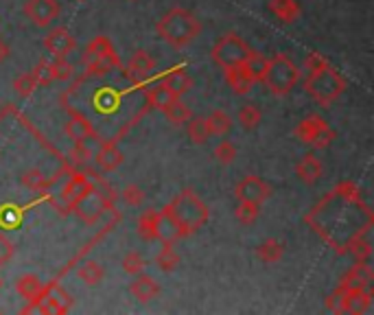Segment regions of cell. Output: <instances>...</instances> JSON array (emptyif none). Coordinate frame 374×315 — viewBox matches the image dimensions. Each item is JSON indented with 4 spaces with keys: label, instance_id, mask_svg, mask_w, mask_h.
Instances as JSON below:
<instances>
[{
    "label": "cell",
    "instance_id": "1",
    "mask_svg": "<svg viewBox=\"0 0 374 315\" xmlns=\"http://www.w3.org/2000/svg\"><path fill=\"white\" fill-rule=\"evenodd\" d=\"M304 223L328 247H333L335 254L346 256L353 243L370 237L374 213L366 204L361 189L353 179H344L304 215Z\"/></svg>",
    "mask_w": 374,
    "mask_h": 315
},
{
    "label": "cell",
    "instance_id": "2",
    "mask_svg": "<svg viewBox=\"0 0 374 315\" xmlns=\"http://www.w3.org/2000/svg\"><path fill=\"white\" fill-rule=\"evenodd\" d=\"M164 208L171 213V217L175 221H178V226H180L184 237H191L197 230H202L210 219L208 206L204 204V201L200 199V195H197L193 189L180 191Z\"/></svg>",
    "mask_w": 374,
    "mask_h": 315
},
{
    "label": "cell",
    "instance_id": "3",
    "mask_svg": "<svg viewBox=\"0 0 374 315\" xmlns=\"http://www.w3.org/2000/svg\"><path fill=\"white\" fill-rule=\"evenodd\" d=\"M158 35L173 49H184L188 44L200 35L202 25L188 9L182 7H173L171 11H167L156 25Z\"/></svg>",
    "mask_w": 374,
    "mask_h": 315
},
{
    "label": "cell",
    "instance_id": "4",
    "mask_svg": "<svg viewBox=\"0 0 374 315\" xmlns=\"http://www.w3.org/2000/svg\"><path fill=\"white\" fill-rule=\"evenodd\" d=\"M304 90L309 93V97L322 105V107H331L346 90V79L333 69L331 64L322 66L315 71H306L304 79Z\"/></svg>",
    "mask_w": 374,
    "mask_h": 315
},
{
    "label": "cell",
    "instance_id": "5",
    "mask_svg": "<svg viewBox=\"0 0 374 315\" xmlns=\"http://www.w3.org/2000/svg\"><path fill=\"white\" fill-rule=\"evenodd\" d=\"M81 61L85 66V75H92V77H105L123 66L114 44L105 35H97L95 40L88 42Z\"/></svg>",
    "mask_w": 374,
    "mask_h": 315
},
{
    "label": "cell",
    "instance_id": "6",
    "mask_svg": "<svg viewBox=\"0 0 374 315\" xmlns=\"http://www.w3.org/2000/svg\"><path fill=\"white\" fill-rule=\"evenodd\" d=\"M298 81H300L298 66L284 53H276L272 59H267V69H265L263 79H260V83L276 97L289 95Z\"/></svg>",
    "mask_w": 374,
    "mask_h": 315
},
{
    "label": "cell",
    "instance_id": "7",
    "mask_svg": "<svg viewBox=\"0 0 374 315\" xmlns=\"http://www.w3.org/2000/svg\"><path fill=\"white\" fill-rule=\"evenodd\" d=\"M374 294L372 289H357V291H333L326 298V309L333 313H350V315H361L372 309Z\"/></svg>",
    "mask_w": 374,
    "mask_h": 315
},
{
    "label": "cell",
    "instance_id": "8",
    "mask_svg": "<svg viewBox=\"0 0 374 315\" xmlns=\"http://www.w3.org/2000/svg\"><path fill=\"white\" fill-rule=\"evenodd\" d=\"M296 138L304 145H311L313 149H326V147H331V143L335 141V129L328 125L322 117L311 114V117H306L304 121L298 123Z\"/></svg>",
    "mask_w": 374,
    "mask_h": 315
},
{
    "label": "cell",
    "instance_id": "9",
    "mask_svg": "<svg viewBox=\"0 0 374 315\" xmlns=\"http://www.w3.org/2000/svg\"><path fill=\"white\" fill-rule=\"evenodd\" d=\"M248 53H250V47L243 40H241L236 33H226L212 47V61L226 71V69H232V66L243 64Z\"/></svg>",
    "mask_w": 374,
    "mask_h": 315
},
{
    "label": "cell",
    "instance_id": "10",
    "mask_svg": "<svg viewBox=\"0 0 374 315\" xmlns=\"http://www.w3.org/2000/svg\"><path fill=\"white\" fill-rule=\"evenodd\" d=\"M73 307V298L66 294V291L51 283V285H44V291L37 302L29 304L22 309V313H47V315H61V313H68Z\"/></svg>",
    "mask_w": 374,
    "mask_h": 315
},
{
    "label": "cell",
    "instance_id": "11",
    "mask_svg": "<svg viewBox=\"0 0 374 315\" xmlns=\"http://www.w3.org/2000/svg\"><path fill=\"white\" fill-rule=\"evenodd\" d=\"M107 210H112V206L103 199V195L97 191V186H92L73 206V213L85 223V226H95V223L103 217V213H107Z\"/></svg>",
    "mask_w": 374,
    "mask_h": 315
},
{
    "label": "cell",
    "instance_id": "12",
    "mask_svg": "<svg viewBox=\"0 0 374 315\" xmlns=\"http://www.w3.org/2000/svg\"><path fill=\"white\" fill-rule=\"evenodd\" d=\"M274 189L258 175H246L241 182L234 186V197L239 201H252V204H263L265 199H270Z\"/></svg>",
    "mask_w": 374,
    "mask_h": 315
},
{
    "label": "cell",
    "instance_id": "13",
    "mask_svg": "<svg viewBox=\"0 0 374 315\" xmlns=\"http://www.w3.org/2000/svg\"><path fill=\"white\" fill-rule=\"evenodd\" d=\"M66 112L71 114V119L66 121L64 125V131H66V136H68L73 143H83V141H95V143H101L99 138V131L95 129V125L88 121L83 114H79V112L71 105H64Z\"/></svg>",
    "mask_w": 374,
    "mask_h": 315
},
{
    "label": "cell",
    "instance_id": "14",
    "mask_svg": "<svg viewBox=\"0 0 374 315\" xmlns=\"http://www.w3.org/2000/svg\"><path fill=\"white\" fill-rule=\"evenodd\" d=\"M59 3L57 0H27L22 13H25L35 27H49L59 18Z\"/></svg>",
    "mask_w": 374,
    "mask_h": 315
},
{
    "label": "cell",
    "instance_id": "15",
    "mask_svg": "<svg viewBox=\"0 0 374 315\" xmlns=\"http://www.w3.org/2000/svg\"><path fill=\"white\" fill-rule=\"evenodd\" d=\"M372 280H374V274H372V267L370 263H363V261H355V265L348 269V272L342 276L339 285L335 287V291H357V289H372Z\"/></svg>",
    "mask_w": 374,
    "mask_h": 315
},
{
    "label": "cell",
    "instance_id": "16",
    "mask_svg": "<svg viewBox=\"0 0 374 315\" xmlns=\"http://www.w3.org/2000/svg\"><path fill=\"white\" fill-rule=\"evenodd\" d=\"M95 184H92V179L88 177L83 171H77V169H73L71 173H68V179H66V184L61 186V191H59V197L66 201V204L71 206V213H73V206L77 204V201L90 191Z\"/></svg>",
    "mask_w": 374,
    "mask_h": 315
},
{
    "label": "cell",
    "instance_id": "17",
    "mask_svg": "<svg viewBox=\"0 0 374 315\" xmlns=\"http://www.w3.org/2000/svg\"><path fill=\"white\" fill-rule=\"evenodd\" d=\"M180 239H184L178 221L171 217V213L167 208L158 210L156 215V226H153V241H160V243H171L175 245Z\"/></svg>",
    "mask_w": 374,
    "mask_h": 315
},
{
    "label": "cell",
    "instance_id": "18",
    "mask_svg": "<svg viewBox=\"0 0 374 315\" xmlns=\"http://www.w3.org/2000/svg\"><path fill=\"white\" fill-rule=\"evenodd\" d=\"M44 47H47V51L53 55L66 57L77 49V40L66 27H55L47 33V37H44Z\"/></svg>",
    "mask_w": 374,
    "mask_h": 315
},
{
    "label": "cell",
    "instance_id": "19",
    "mask_svg": "<svg viewBox=\"0 0 374 315\" xmlns=\"http://www.w3.org/2000/svg\"><path fill=\"white\" fill-rule=\"evenodd\" d=\"M123 160H125V155H123V151L116 147L114 141H101V143H99V149H97V153H95V162H97V167H99L101 171L112 173V171H116V169L123 165Z\"/></svg>",
    "mask_w": 374,
    "mask_h": 315
},
{
    "label": "cell",
    "instance_id": "20",
    "mask_svg": "<svg viewBox=\"0 0 374 315\" xmlns=\"http://www.w3.org/2000/svg\"><path fill=\"white\" fill-rule=\"evenodd\" d=\"M322 173H324V167L318 160L315 153H304L298 160V165H296V175H298L300 182L306 184V186L318 184V179L322 177Z\"/></svg>",
    "mask_w": 374,
    "mask_h": 315
},
{
    "label": "cell",
    "instance_id": "21",
    "mask_svg": "<svg viewBox=\"0 0 374 315\" xmlns=\"http://www.w3.org/2000/svg\"><path fill=\"white\" fill-rule=\"evenodd\" d=\"M175 99H182L173 93V90L158 77L156 81H153V85H147V101L151 107H156V109H164L167 105H171Z\"/></svg>",
    "mask_w": 374,
    "mask_h": 315
},
{
    "label": "cell",
    "instance_id": "22",
    "mask_svg": "<svg viewBox=\"0 0 374 315\" xmlns=\"http://www.w3.org/2000/svg\"><path fill=\"white\" fill-rule=\"evenodd\" d=\"M129 291H131V296H134L138 302H151L153 298L160 296L162 289L156 283V278H151L147 274H138L136 280L129 285Z\"/></svg>",
    "mask_w": 374,
    "mask_h": 315
},
{
    "label": "cell",
    "instance_id": "23",
    "mask_svg": "<svg viewBox=\"0 0 374 315\" xmlns=\"http://www.w3.org/2000/svg\"><path fill=\"white\" fill-rule=\"evenodd\" d=\"M156 57H153L149 51H145V49H138V51H134L131 53V57H129V61H127V69L134 73V75H138V77H143V79H151L153 77V71H156Z\"/></svg>",
    "mask_w": 374,
    "mask_h": 315
},
{
    "label": "cell",
    "instance_id": "24",
    "mask_svg": "<svg viewBox=\"0 0 374 315\" xmlns=\"http://www.w3.org/2000/svg\"><path fill=\"white\" fill-rule=\"evenodd\" d=\"M226 83L232 90L234 95H248L252 85L256 83L254 77L243 69V66H232V69H226Z\"/></svg>",
    "mask_w": 374,
    "mask_h": 315
},
{
    "label": "cell",
    "instance_id": "25",
    "mask_svg": "<svg viewBox=\"0 0 374 315\" xmlns=\"http://www.w3.org/2000/svg\"><path fill=\"white\" fill-rule=\"evenodd\" d=\"M160 79H162L178 97H184L186 93H191V88H193V77L186 73L184 66H175V69H171L167 75H160Z\"/></svg>",
    "mask_w": 374,
    "mask_h": 315
},
{
    "label": "cell",
    "instance_id": "26",
    "mask_svg": "<svg viewBox=\"0 0 374 315\" xmlns=\"http://www.w3.org/2000/svg\"><path fill=\"white\" fill-rule=\"evenodd\" d=\"M16 291L20 294V298H25L29 304L37 302L40 296H42V291H44V283L35 276V274H25V276H20L16 280Z\"/></svg>",
    "mask_w": 374,
    "mask_h": 315
},
{
    "label": "cell",
    "instance_id": "27",
    "mask_svg": "<svg viewBox=\"0 0 374 315\" xmlns=\"http://www.w3.org/2000/svg\"><path fill=\"white\" fill-rule=\"evenodd\" d=\"M270 11L282 22V25H294L302 13L298 0H270Z\"/></svg>",
    "mask_w": 374,
    "mask_h": 315
},
{
    "label": "cell",
    "instance_id": "28",
    "mask_svg": "<svg viewBox=\"0 0 374 315\" xmlns=\"http://www.w3.org/2000/svg\"><path fill=\"white\" fill-rule=\"evenodd\" d=\"M53 182H55V179L47 177L40 169H29V171H25V173L20 175V184L25 186V189H29V191H33V193L51 189Z\"/></svg>",
    "mask_w": 374,
    "mask_h": 315
},
{
    "label": "cell",
    "instance_id": "29",
    "mask_svg": "<svg viewBox=\"0 0 374 315\" xmlns=\"http://www.w3.org/2000/svg\"><path fill=\"white\" fill-rule=\"evenodd\" d=\"M284 254V245L276 239H270V241H263L258 247H256V258L260 263H265V265H274L282 258Z\"/></svg>",
    "mask_w": 374,
    "mask_h": 315
},
{
    "label": "cell",
    "instance_id": "30",
    "mask_svg": "<svg viewBox=\"0 0 374 315\" xmlns=\"http://www.w3.org/2000/svg\"><path fill=\"white\" fill-rule=\"evenodd\" d=\"M206 125L210 129V136H226V133L232 129V119L224 109H215L206 117Z\"/></svg>",
    "mask_w": 374,
    "mask_h": 315
},
{
    "label": "cell",
    "instance_id": "31",
    "mask_svg": "<svg viewBox=\"0 0 374 315\" xmlns=\"http://www.w3.org/2000/svg\"><path fill=\"white\" fill-rule=\"evenodd\" d=\"M162 114H164L167 121L173 123V125H186V121L193 117V112H191V107H188L182 99H175L171 105H167V107L162 109Z\"/></svg>",
    "mask_w": 374,
    "mask_h": 315
},
{
    "label": "cell",
    "instance_id": "32",
    "mask_svg": "<svg viewBox=\"0 0 374 315\" xmlns=\"http://www.w3.org/2000/svg\"><path fill=\"white\" fill-rule=\"evenodd\" d=\"M186 131H188V138L195 145H204L210 138V129L206 125V119H202V117H191L186 121Z\"/></svg>",
    "mask_w": 374,
    "mask_h": 315
},
{
    "label": "cell",
    "instance_id": "33",
    "mask_svg": "<svg viewBox=\"0 0 374 315\" xmlns=\"http://www.w3.org/2000/svg\"><path fill=\"white\" fill-rule=\"evenodd\" d=\"M77 276H79V278H81V283H85L88 287H97V285H101V283H103L105 272H103V267H101L97 261H85V263L79 267Z\"/></svg>",
    "mask_w": 374,
    "mask_h": 315
},
{
    "label": "cell",
    "instance_id": "34",
    "mask_svg": "<svg viewBox=\"0 0 374 315\" xmlns=\"http://www.w3.org/2000/svg\"><path fill=\"white\" fill-rule=\"evenodd\" d=\"M156 265L160 267V272L169 274V272H175L180 265V254L175 252V247L171 243H162V250L158 252L156 256Z\"/></svg>",
    "mask_w": 374,
    "mask_h": 315
},
{
    "label": "cell",
    "instance_id": "35",
    "mask_svg": "<svg viewBox=\"0 0 374 315\" xmlns=\"http://www.w3.org/2000/svg\"><path fill=\"white\" fill-rule=\"evenodd\" d=\"M241 66H243V69L254 77V81H260V79H263V73H265V69H267V57L263 55V53H258V51H252V49H250L246 61L241 64Z\"/></svg>",
    "mask_w": 374,
    "mask_h": 315
},
{
    "label": "cell",
    "instance_id": "36",
    "mask_svg": "<svg viewBox=\"0 0 374 315\" xmlns=\"http://www.w3.org/2000/svg\"><path fill=\"white\" fill-rule=\"evenodd\" d=\"M239 123H241V127L243 129H256L258 125H260V121H263V112H260V107L258 105H254V103H246L243 107L239 109Z\"/></svg>",
    "mask_w": 374,
    "mask_h": 315
},
{
    "label": "cell",
    "instance_id": "37",
    "mask_svg": "<svg viewBox=\"0 0 374 315\" xmlns=\"http://www.w3.org/2000/svg\"><path fill=\"white\" fill-rule=\"evenodd\" d=\"M258 215H260V206L252 204V201H239V206L234 208V217L241 226H252V223H256Z\"/></svg>",
    "mask_w": 374,
    "mask_h": 315
},
{
    "label": "cell",
    "instance_id": "38",
    "mask_svg": "<svg viewBox=\"0 0 374 315\" xmlns=\"http://www.w3.org/2000/svg\"><path fill=\"white\" fill-rule=\"evenodd\" d=\"M13 90H16V95L22 97V99H29L35 90H37V81L33 77V73H22L20 77L13 79Z\"/></svg>",
    "mask_w": 374,
    "mask_h": 315
},
{
    "label": "cell",
    "instance_id": "39",
    "mask_svg": "<svg viewBox=\"0 0 374 315\" xmlns=\"http://www.w3.org/2000/svg\"><path fill=\"white\" fill-rule=\"evenodd\" d=\"M156 215H158V210L147 208V210L138 217V234H140V239L147 241V243L153 241V226H156Z\"/></svg>",
    "mask_w": 374,
    "mask_h": 315
},
{
    "label": "cell",
    "instance_id": "40",
    "mask_svg": "<svg viewBox=\"0 0 374 315\" xmlns=\"http://www.w3.org/2000/svg\"><path fill=\"white\" fill-rule=\"evenodd\" d=\"M51 66H53V77H55V81H71L73 75H75L73 64L66 59V57H61V55H53Z\"/></svg>",
    "mask_w": 374,
    "mask_h": 315
},
{
    "label": "cell",
    "instance_id": "41",
    "mask_svg": "<svg viewBox=\"0 0 374 315\" xmlns=\"http://www.w3.org/2000/svg\"><path fill=\"white\" fill-rule=\"evenodd\" d=\"M145 267H147V263H145V258H143L140 252H127L125 254V258H123V272L125 274L138 276V274L145 272Z\"/></svg>",
    "mask_w": 374,
    "mask_h": 315
},
{
    "label": "cell",
    "instance_id": "42",
    "mask_svg": "<svg viewBox=\"0 0 374 315\" xmlns=\"http://www.w3.org/2000/svg\"><path fill=\"white\" fill-rule=\"evenodd\" d=\"M22 213H25V208L3 206V208H0V228H16V226H20Z\"/></svg>",
    "mask_w": 374,
    "mask_h": 315
},
{
    "label": "cell",
    "instance_id": "43",
    "mask_svg": "<svg viewBox=\"0 0 374 315\" xmlns=\"http://www.w3.org/2000/svg\"><path fill=\"white\" fill-rule=\"evenodd\" d=\"M33 77H35L37 85H44V88H47V85H51V83L55 81L51 61H49V59H40V61H37V66L33 69Z\"/></svg>",
    "mask_w": 374,
    "mask_h": 315
},
{
    "label": "cell",
    "instance_id": "44",
    "mask_svg": "<svg viewBox=\"0 0 374 315\" xmlns=\"http://www.w3.org/2000/svg\"><path fill=\"white\" fill-rule=\"evenodd\" d=\"M212 155H215V160H217V162L230 165V162L236 160V147H234L230 141H222V143H219V145L215 147Z\"/></svg>",
    "mask_w": 374,
    "mask_h": 315
},
{
    "label": "cell",
    "instance_id": "45",
    "mask_svg": "<svg viewBox=\"0 0 374 315\" xmlns=\"http://www.w3.org/2000/svg\"><path fill=\"white\" fill-rule=\"evenodd\" d=\"M119 197L125 201L129 208H136V206H140L143 201H145V191L140 186H136V184H129V186L123 189V193Z\"/></svg>",
    "mask_w": 374,
    "mask_h": 315
},
{
    "label": "cell",
    "instance_id": "46",
    "mask_svg": "<svg viewBox=\"0 0 374 315\" xmlns=\"http://www.w3.org/2000/svg\"><path fill=\"white\" fill-rule=\"evenodd\" d=\"M13 254H16L13 243H11L5 234H0V267L7 265V263L13 258Z\"/></svg>",
    "mask_w": 374,
    "mask_h": 315
},
{
    "label": "cell",
    "instance_id": "47",
    "mask_svg": "<svg viewBox=\"0 0 374 315\" xmlns=\"http://www.w3.org/2000/svg\"><path fill=\"white\" fill-rule=\"evenodd\" d=\"M328 61L320 55V53H311L309 57H306V61H304V69L306 71H315V69H322V66H326Z\"/></svg>",
    "mask_w": 374,
    "mask_h": 315
},
{
    "label": "cell",
    "instance_id": "48",
    "mask_svg": "<svg viewBox=\"0 0 374 315\" xmlns=\"http://www.w3.org/2000/svg\"><path fill=\"white\" fill-rule=\"evenodd\" d=\"M9 55H11L9 44H7L3 37H0V64H3V61H7V59H9Z\"/></svg>",
    "mask_w": 374,
    "mask_h": 315
},
{
    "label": "cell",
    "instance_id": "49",
    "mask_svg": "<svg viewBox=\"0 0 374 315\" xmlns=\"http://www.w3.org/2000/svg\"><path fill=\"white\" fill-rule=\"evenodd\" d=\"M0 287H3V280H0Z\"/></svg>",
    "mask_w": 374,
    "mask_h": 315
}]
</instances>
